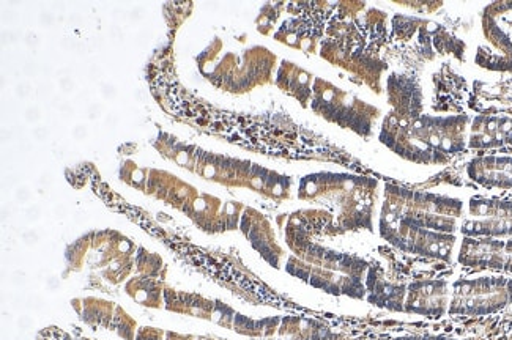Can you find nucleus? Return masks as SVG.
Masks as SVG:
<instances>
[{
  "instance_id": "nucleus-1",
  "label": "nucleus",
  "mask_w": 512,
  "mask_h": 340,
  "mask_svg": "<svg viewBox=\"0 0 512 340\" xmlns=\"http://www.w3.org/2000/svg\"><path fill=\"white\" fill-rule=\"evenodd\" d=\"M467 117H434L420 115L418 119L397 120L388 114L380 141L416 163H434L435 155L462 152L465 148Z\"/></svg>"
},
{
  "instance_id": "nucleus-2",
  "label": "nucleus",
  "mask_w": 512,
  "mask_h": 340,
  "mask_svg": "<svg viewBox=\"0 0 512 340\" xmlns=\"http://www.w3.org/2000/svg\"><path fill=\"white\" fill-rule=\"evenodd\" d=\"M512 281L483 278L456 282L449 314L484 315L498 311L511 301Z\"/></svg>"
},
{
  "instance_id": "nucleus-3",
  "label": "nucleus",
  "mask_w": 512,
  "mask_h": 340,
  "mask_svg": "<svg viewBox=\"0 0 512 340\" xmlns=\"http://www.w3.org/2000/svg\"><path fill=\"white\" fill-rule=\"evenodd\" d=\"M459 260L468 267L495 268L512 273V241L467 238L462 244Z\"/></svg>"
},
{
  "instance_id": "nucleus-4",
  "label": "nucleus",
  "mask_w": 512,
  "mask_h": 340,
  "mask_svg": "<svg viewBox=\"0 0 512 340\" xmlns=\"http://www.w3.org/2000/svg\"><path fill=\"white\" fill-rule=\"evenodd\" d=\"M446 298H448L446 282H413L407 289V303L404 311L427 315V317H440L445 312Z\"/></svg>"
},
{
  "instance_id": "nucleus-5",
  "label": "nucleus",
  "mask_w": 512,
  "mask_h": 340,
  "mask_svg": "<svg viewBox=\"0 0 512 340\" xmlns=\"http://www.w3.org/2000/svg\"><path fill=\"white\" fill-rule=\"evenodd\" d=\"M470 148L512 147V119L481 115L473 120L468 136Z\"/></svg>"
},
{
  "instance_id": "nucleus-6",
  "label": "nucleus",
  "mask_w": 512,
  "mask_h": 340,
  "mask_svg": "<svg viewBox=\"0 0 512 340\" xmlns=\"http://www.w3.org/2000/svg\"><path fill=\"white\" fill-rule=\"evenodd\" d=\"M388 97L396 111L393 112L394 119L397 120H415L420 117L421 92L420 87L412 79L405 76H391L388 79Z\"/></svg>"
},
{
  "instance_id": "nucleus-7",
  "label": "nucleus",
  "mask_w": 512,
  "mask_h": 340,
  "mask_svg": "<svg viewBox=\"0 0 512 340\" xmlns=\"http://www.w3.org/2000/svg\"><path fill=\"white\" fill-rule=\"evenodd\" d=\"M468 175L489 188H512V158L486 156L468 166Z\"/></svg>"
},
{
  "instance_id": "nucleus-8",
  "label": "nucleus",
  "mask_w": 512,
  "mask_h": 340,
  "mask_svg": "<svg viewBox=\"0 0 512 340\" xmlns=\"http://www.w3.org/2000/svg\"><path fill=\"white\" fill-rule=\"evenodd\" d=\"M369 290L371 296L369 301L380 307H386L391 311H404V285L391 284V282L383 281V279L372 278L369 276Z\"/></svg>"
},
{
  "instance_id": "nucleus-9",
  "label": "nucleus",
  "mask_w": 512,
  "mask_h": 340,
  "mask_svg": "<svg viewBox=\"0 0 512 340\" xmlns=\"http://www.w3.org/2000/svg\"><path fill=\"white\" fill-rule=\"evenodd\" d=\"M386 340H446L443 337H418V336H410V337H397V339H386Z\"/></svg>"
}]
</instances>
